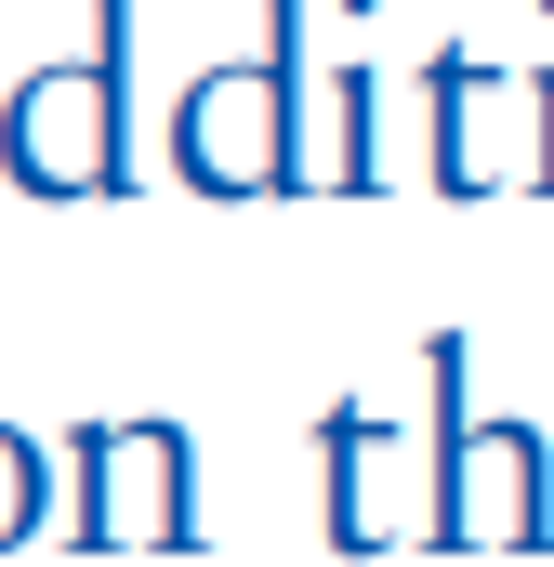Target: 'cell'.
<instances>
[{
	"instance_id": "obj_1",
	"label": "cell",
	"mask_w": 554,
	"mask_h": 567,
	"mask_svg": "<svg viewBox=\"0 0 554 567\" xmlns=\"http://www.w3.org/2000/svg\"><path fill=\"white\" fill-rule=\"evenodd\" d=\"M133 27L145 0H93L80 53L27 66L0 106V172L27 198H120L133 185Z\"/></svg>"
},
{
	"instance_id": "obj_2",
	"label": "cell",
	"mask_w": 554,
	"mask_h": 567,
	"mask_svg": "<svg viewBox=\"0 0 554 567\" xmlns=\"http://www.w3.org/2000/svg\"><path fill=\"white\" fill-rule=\"evenodd\" d=\"M172 172L198 198L317 185V145H304V0H265V40L172 106Z\"/></svg>"
},
{
	"instance_id": "obj_3",
	"label": "cell",
	"mask_w": 554,
	"mask_h": 567,
	"mask_svg": "<svg viewBox=\"0 0 554 567\" xmlns=\"http://www.w3.org/2000/svg\"><path fill=\"white\" fill-rule=\"evenodd\" d=\"M435 370V462H422V542L475 555V542H554L542 502V435L529 423H462V330L422 343Z\"/></svg>"
},
{
	"instance_id": "obj_4",
	"label": "cell",
	"mask_w": 554,
	"mask_h": 567,
	"mask_svg": "<svg viewBox=\"0 0 554 567\" xmlns=\"http://www.w3.org/2000/svg\"><path fill=\"white\" fill-rule=\"evenodd\" d=\"M53 462H66V542L80 555H198L185 423H80Z\"/></svg>"
},
{
	"instance_id": "obj_5",
	"label": "cell",
	"mask_w": 554,
	"mask_h": 567,
	"mask_svg": "<svg viewBox=\"0 0 554 567\" xmlns=\"http://www.w3.org/2000/svg\"><path fill=\"white\" fill-rule=\"evenodd\" d=\"M422 185H449V198H475V185H554V66L529 80H502V66H462V53H435L422 66Z\"/></svg>"
},
{
	"instance_id": "obj_6",
	"label": "cell",
	"mask_w": 554,
	"mask_h": 567,
	"mask_svg": "<svg viewBox=\"0 0 554 567\" xmlns=\"http://www.w3.org/2000/svg\"><path fill=\"white\" fill-rule=\"evenodd\" d=\"M317 475H330V502H317V528H330V555H383V542H422V502L410 488V435L383 423V410H317Z\"/></svg>"
},
{
	"instance_id": "obj_7",
	"label": "cell",
	"mask_w": 554,
	"mask_h": 567,
	"mask_svg": "<svg viewBox=\"0 0 554 567\" xmlns=\"http://www.w3.org/2000/svg\"><path fill=\"white\" fill-rule=\"evenodd\" d=\"M317 185H383V80L370 66H330V158Z\"/></svg>"
},
{
	"instance_id": "obj_8",
	"label": "cell",
	"mask_w": 554,
	"mask_h": 567,
	"mask_svg": "<svg viewBox=\"0 0 554 567\" xmlns=\"http://www.w3.org/2000/svg\"><path fill=\"white\" fill-rule=\"evenodd\" d=\"M53 488H66V462H40V435H13V423H0V555H13V542H40Z\"/></svg>"
}]
</instances>
